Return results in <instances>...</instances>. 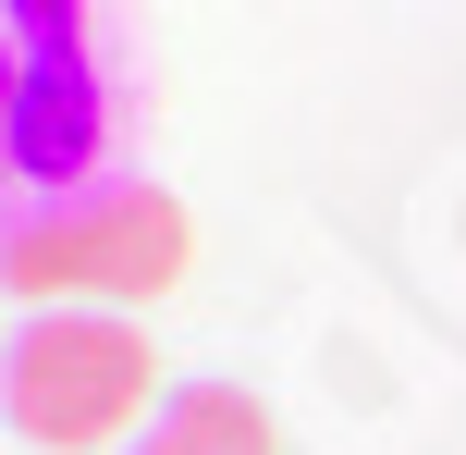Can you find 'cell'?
I'll use <instances>...</instances> for the list:
<instances>
[{
    "label": "cell",
    "mask_w": 466,
    "mask_h": 455,
    "mask_svg": "<svg viewBox=\"0 0 466 455\" xmlns=\"http://www.w3.org/2000/svg\"><path fill=\"white\" fill-rule=\"evenodd\" d=\"M172 271H185V210L160 185H86L13 222L25 295H160Z\"/></svg>",
    "instance_id": "6da1fadb"
},
{
    "label": "cell",
    "mask_w": 466,
    "mask_h": 455,
    "mask_svg": "<svg viewBox=\"0 0 466 455\" xmlns=\"http://www.w3.org/2000/svg\"><path fill=\"white\" fill-rule=\"evenodd\" d=\"M147 407V345L98 308H49L13 333V431L49 443V455H86L111 443L123 419Z\"/></svg>",
    "instance_id": "7a4b0ae2"
},
{
    "label": "cell",
    "mask_w": 466,
    "mask_h": 455,
    "mask_svg": "<svg viewBox=\"0 0 466 455\" xmlns=\"http://www.w3.org/2000/svg\"><path fill=\"white\" fill-rule=\"evenodd\" d=\"M136 455H270V407L233 394V382H185V394L136 431Z\"/></svg>",
    "instance_id": "3957f363"
}]
</instances>
